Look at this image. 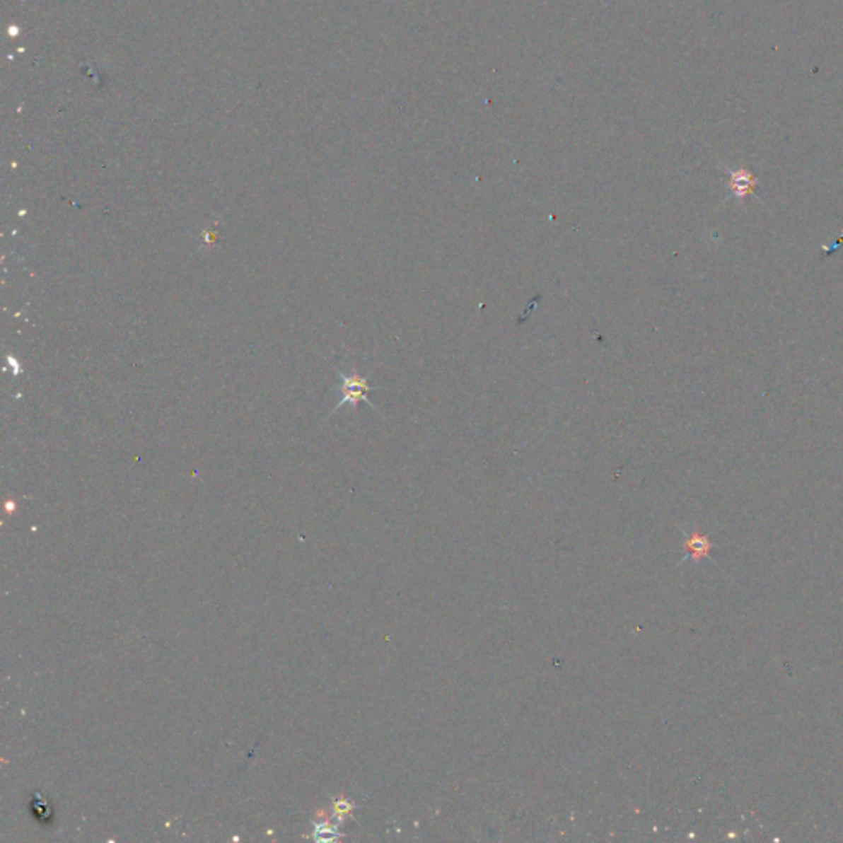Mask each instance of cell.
<instances>
[{"label": "cell", "instance_id": "7a4b0ae2", "mask_svg": "<svg viewBox=\"0 0 843 843\" xmlns=\"http://www.w3.org/2000/svg\"><path fill=\"white\" fill-rule=\"evenodd\" d=\"M726 173H728V188L731 194L736 199H745L746 197H750V194L755 193V188L757 187V178L752 175L750 170H745V168H736V170H730L726 168Z\"/></svg>", "mask_w": 843, "mask_h": 843}, {"label": "cell", "instance_id": "6da1fadb", "mask_svg": "<svg viewBox=\"0 0 843 843\" xmlns=\"http://www.w3.org/2000/svg\"><path fill=\"white\" fill-rule=\"evenodd\" d=\"M338 374H339L338 389L341 390V399H339L338 405L335 407V410L341 409L343 405H351V407H356L359 402H366L368 405H371V407H374V405L369 402L368 395H366L369 390H373V388L368 384V379L363 378V376H359L356 369L351 371L349 374L338 371Z\"/></svg>", "mask_w": 843, "mask_h": 843}, {"label": "cell", "instance_id": "3957f363", "mask_svg": "<svg viewBox=\"0 0 843 843\" xmlns=\"http://www.w3.org/2000/svg\"><path fill=\"white\" fill-rule=\"evenodd\" d=\"M684 550L687 552L685 559L700 562L704 560L705 557H709L711 550V542L709 537L700 534V532H692V534L687 535L684 542Z\"/></svg>", "mask_w": 843, "mask_h": 843}]
</instances>
